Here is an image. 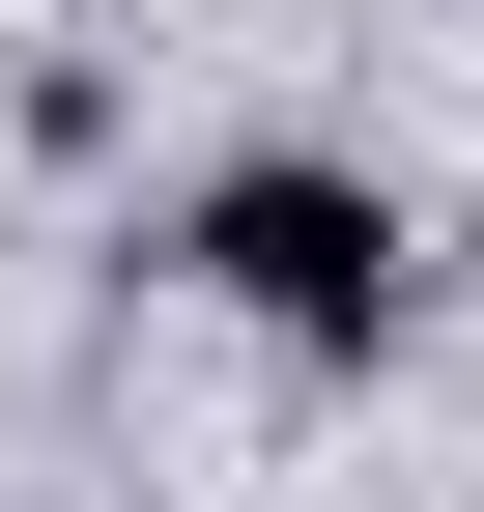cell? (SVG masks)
I'll use <instances>...</instances> for the list:
<instances>
[{"label": "cell", "mask_w": 484, "mask_h": 512, "mask_svg": "<svg viewBox=\"0 0 484 512\" xmlns=\"http://www.w3.org/2000/svg\"><path fill=\"white\" fill-rule=\"evenodd\" d=\"M171 256H200L257 342H314V370H371V342H399V200H371V171H314V143L200 171V228H171Z\"/></svg>", "instance_id": "obj_1"}]
</instances>
